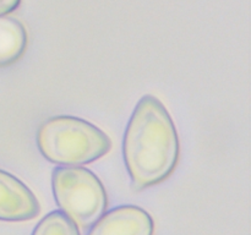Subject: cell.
Listing matches in <instances>:
<instances>
[{
  "mask_svg": "<svg viewBox=\"0 0 251 235\" xmlns=\"http://www.w3.org/2000/svg\"><path fill=\"white\" fill-rule=\"evenodd\" d=\"M125 165L137 190L166 180L180 156L173 119L154 95H144L135 107L123 143Z\"/></svg>",
  "mask_w": 251,
  "mask_h": 235,
  "instance_id": "1",
  "label": "cell"
},
{
  "mask_svg": "<svg viewBox=\"0 0 251 235\" xmlns=\"http://www.w3.org/2000/svg\"><path fill=\"white\" fill-rule=\"evenodd\" d=\"M37 146L51 163L77 166L104 157L112 148V141L104 131L86 120L54 117L38 129Z\"/></svg>",
  "mask_w": 251,
  "mask_h": 235,
  "instance_id": "2",
  "label": "cell"
},
{
  "mask_svg": "<svg viewBox=\"0 0 251 235\" xmlns=\"http://www.w3.org/2000/svg\"><path fill=\"white\" fill-rule=\"evenodd\" d=\"M51 186L61 212L80 228L92 227L107 210L104 186L90 169L58 166L53 170Z\"/></svg>",
  "mask_w": 251,
  "mask_h": 235,
  "instance_id": "3",
  "label": "cell"
},
{
  "mask_svg": "<svg viewBox=\"0 0 251 235\" xmlns=\"http://www.w3.org/2000/svg\"><path fill=\"white\" fill-rule=\"evenodd\" d=\"M41 212L38 200L21 180L0 170V220L26 222Z\"/></svg>",
  "mask_w": 251,
  "mask_h": 235,
  "instance_id": "4",
  "label": "cell"
},
{
  "mask_svg": "<svg viewBox=\"0 0 251 235\" xmlns=\"http://www.w3.org/2000/svg\"><path fill=\"white\" fill-rule=\"evenodd\" d=\"M151 215L137 206H119L104 213L88 235H153Z\"/></svg>",
  "mask_w": 251,
  "mask_h": 235,
  "instance_id": "5",
  "label": "cell"
},
{
  "mask_svg": "<svg viewBox=\"0 0 251 235\" xmlns=\"http://www.w3.org/2000/svg\"><path fill=\"white\" fill-rule=\"evenodd\" d=\"M27 48V32L14 17H0V68L16 63Z\"/></svg>",
  "mask_w": 251,
  "mask_h": 235,
  "instance_id": "6",
  "label": "cell"
},
{
  "mask_svg": "<svg viewBox=\"0 0 251 235\" xmlns=\"http://www.w3.org/2000/svg\"><path fill=\"white\" fill-rule=\"evenodd\" d=\"M32 235H80V232L61 211H53L42 218Z\"/></svg>",
  "mask_w": 251,
  "mask_h": 235,
  "instance_id": "7",
  "label": "cell"
},
{
  "mask_svg": "<svg viewBox=\"0 0 251 235\" xmlns=\"http://www.w3.org/2000/svg\"><path fill=\"white\" fill-rule=\"evenodd\" d=\"M21 4V0H0V17L6 16L10 12L15 11Z\"/></svg>",
  "mask_w": 251,
  "mask_h": 235,
  "instance_id": "8",
  "label": "cell"
}]
</instances>
